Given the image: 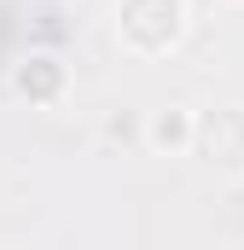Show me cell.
<instances>
[{"label": "cell", "mask_w": 244, "mask_h": 250, "mask_svg": "<svg viewBox=\"0 0 244 250\" xmlns=\"http://www.w3.org/2000/svg\"><path fill=\"white\" fill-rule=\"evenodd\" d=\"M186 35V0H117V41L140 59L169 53Z\"/></svg>", "instance_id": "obj_1"}, {"label": "cell", "mask_w": 244, "mask_h": 250, "mask_svg": "<svg viewBox=\"0 0 244 250\" xmlns=\"http://www.w3.org/2000/svg\"><path fill=\"white\" fill-rule=\"evenodd\" d=\"M64 64L53 59V53H29V59L12 70V93L18 99H29V105H53V99H64Z\"/></svg>", "instance_id": "obj_2"}, {"label": "cell", "mask_w": 244, "mask_h": 250, "mask_svg": "<svg viewBox=\"0 0 244 250\" xmlns=\"http://www.w3.org/2000/svg\"><path fill=\"white\" fill-rule=\"evenodd\" d=\"M192 128H198V117H192L186 105H169V111H151V117L140 123V140H145L151 151L175 157V151H192Z\"/></svg>", "instance_id": "obj_3"}, {"label": "cell", "mask_w": 244, "mask_h": 250, "mask_svg": "<svg viewBox=\"0 0 244 250\" xmlns=\"http://www.w3.org/2000/svg\"><path fill=\"white\" fill-rule=\"evenodd\" d=\"M105 140H111V146H134V140H140V117H134V111H111V117H105Z\"/></svg>", "instance_id": "obj_4"}, {"label": "cell", "mask_w": 244, "mask_h": 250, "mask_svg": "<svg viewBox=\"0 0 244 250\" xmlns=\"http://www.w3.org/2000/svg\"><path fill=\"white\" fill-rule=\"evenodd\" d=\"M227 6H244V0H227Z\"/></svg>", "instance_id": "obj_5"}]
</instances>
